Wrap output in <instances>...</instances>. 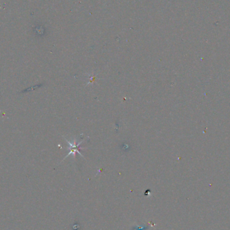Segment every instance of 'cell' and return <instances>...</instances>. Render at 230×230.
I'll list each match as a JSON object with an SVG mask.
<instances>
[{
  "label": "cell",
  "instance_id": "1",
  "mask_svg": "<svg viewBox=\"0 0 230 230\" xmlns=\"http://www.w3.org/2000/svg\"><path fill=\"white\" fill-rule=\"evenodd\" d=\"M64 138L65 139L66 141H67V142L68 143L70 144V153H69L67 155H66V156L65 157V158H64V159H63V160H65L66 158L68 157L69 155H73V157L75 158V154H76L77 153H79V154H80L82 157H84V155H83L82 154H81V153L80 152V150L81 149L80 145L81 144V143H82V141L80 142V143H78L75 142V141H72V143H71V141H69V140L66 139L65 137H64Z\"/></svg>",
  "mask_w": 230,
  "mask_h": 230
}]
</instances>
